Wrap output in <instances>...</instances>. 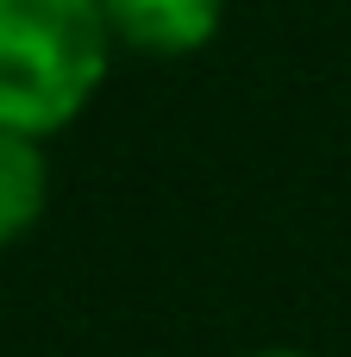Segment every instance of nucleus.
<instances>
[{
    "label": "nucleus",
    "instance_id": "1",
    "mask_svg": "<svg viewBox=\"0 0 351 357\" xmlns=\"http://www.w3.org/2000/svg\"><path fill=\"white\" fill-rule=\"evenodd\" d=\"M107 44L100 0H0V126L63 132L107 82Z\"/></svg>",
    "mask_w": 351,
    "mask_h": 357
},
{
    "label": "nucleus",
    "instance_id": "4",
    "mask_svg": "<svg viewBox=\"0 0 351 357\" xmlns=\"http://www.w3.org/2000/svg\"><path fill=\"white\" fill-rule=\"evenodd\" d=\"M257 357H301V351H257Z\"/></svg>",
    "mask_w": 351,
    "mask_h": 357
},
{
    "label": "nucleus",
    "instance_id": "2",
    "mask_svg": "<svg viewBox=\"0 0 351 357\" xmlns=\"http://www.w3.org/2000/svg\"><path fill=\"white\" fill-rule=\"evenodd\" d=\"M107 25L151 56H188L220 31L226 0H100Z\"/></svg>",
    "mask_w": 351,
    "mask_h": 357
},
{
    "label": "nucleus",
    "instance_id": "3",
    "mask_svg": "<svg viewBox=\"0 0 351 357\" xmlns=\"http://www.w3.org/2000/svg\"><path fill=\"white\" fill-rule=\"evenodd\" d=\"M44 195H50V169L38 157V138L0 126V245H13L19 232L38 226Z\"/></svg>",
    "mask_w": 351,
    "mask_h": 357
}]
</instances>
